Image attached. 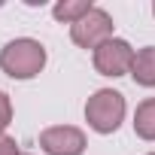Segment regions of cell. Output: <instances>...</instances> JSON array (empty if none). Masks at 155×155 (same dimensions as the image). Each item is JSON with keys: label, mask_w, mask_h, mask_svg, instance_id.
Here are the masks:
<instances>
[{"label": "cell", "mask_w": 155, "mask_h": 155, "mask_svg": "<svg viewBox=\"0 0 155 155\" xmlns=\"http://www.w3.org/2000/svg\"><path fill=\"white\" fill-rule=\"evenodd\" d=\"M43 67H46V46L40 40L18 37L0 49V70L9 79H34L43 73Z\"/></svg>", "instance_id": "6da1fadb"}, {"label": "cell", "mask_w": 155, "mask_h": 155, "mask_svg": "<svg viewBox=\"0 0 155 155\" xmlns=\"http://www.w3.org/2000/svg\"><path fill=\"white\" fill-rule=\"evenodd\" d=\"M125 94L116 88H97L85 104V122L97 134H113L125 122Z\"/></svg>", "instance_id": "7a4b0ae2"}, {"label": "cell", "mask_w": 155, "mask_h": 155, "mask_svg": "<svg viewBox=\"0 0 155 155\" xmlns=\"http://www.w3.org/2000/svg\"><path fill=\"white\" fill-rule=\"evenodd\" d=\"M134 49H131V43L128 40H122V37H110L107 43H101L94 52H91V61H94V70L101 73V76H125V73H131V64H134Z\"/></svg>", "instance_id": "3957f363"}, {"label": "cell", "mask_w": 155, "mask_h": 155, "mask_svg": "<svg viewBox=\"0 0 155 155\" xmlns=\"http://www.w3.org/2000/svg\"><path fill=\"white\" fill-rule=\"evenodd\" d=\"M113 15L107 12V9H101V6H94L85 18H79L76 25H70V40L79 46V49H97L101 43H107L110 37H113Z\"/></svg>", "instance_id": "277c9868"}, {"label": "cell", "mask_w": 155, "mask_h": 155, "mask_svg": "<svg viewBox=\"0 0 155 155\" xmlns=\"http://www.w3.org/2000/svg\"><path fill=\"white\" fill-rule=\"evenodd\" d=\"M85 146V131L76 125H52L40 131V149L46 155H82Z\"/></svg>", "instance_id": "5b68a950"}, {"label": "cell", "mask_w": 155, "mask_h": 155, "mask_svg": "<svg viewBox=\"0 0 155 155\" xmlns=\"http://www.w3.org/2000/svg\"><path fill=\"white\" fill-rule=\"evenodd\" d=\"M131 79L143 88H155V46L137 49L134 64H131Z\"/></svg>", "instance_id": "8992f818"}, {"label": "cell", "mask_w": 155, "mask_h": 155, "mask_svg": "<svg viewBox=\"0 0 155 155\" xmlns=\"http://www.w3.org/2000/svg\"><path fill=\"white\" fill-rule=\"evenodd\" d=\"M134 131L140 140L155 143V97H146L134 110Z\"/></svg>", "instance_id": "52a82bcc"}, {"label": "cell", "mask_w": 155, "mask_h": 155, "mask_svg": "<svg viewBox=\"0 0 155 155\" xmlns=\"http://www.w3.org/2000/svg\"><path fill=\"white\" fill-rule=\"evenodd\" d=\"M94 9L91 0H58V3L52 6V15L64 25H76L79 18H85L88 12Z\"/></svg>", "instance_id": "ba28073f"}, {"label": "cell", "mask_w": 155, "mask_h": 155, "mask_svg": "<svg viewBox=\"0 0 155 155\" xmlns=\"http://www.w3.org/2000/svg\"><path fill=\"white\" fill-rule=\"evenodd\" d=\"M9 122H12V101L6 91H0V134H6Z\"/></svg>", "instance_id": "9c48e42d"}, {"label": "cell", "mask_w": 155, "mask_h": 155, "mask_svg": "<svg viewBox=\"0 0 155 155\" xmlns=\"http://www.w3.org/2000/svg\"><path fill=\"white\" fill-rule=\"evenodd\" d=\"M0 155H21V146L15 143V137L0 134Z\"/></svg>", "instance_id": "30bf717a"}, {"label": "cell", "mask_w": 155, "mask_h": 155, "mask_svg": "<svg viewBox=\"0 0 155 155\" xmlns=\"http://www.w3.org/2000/svg\"><path fill=\"white\" fill-rule=\"evenodd\" d=\"M152 15H155V3H152Z\"/></svg>", "instance_id": "8fae6325"}, {"label": "cell", "mask_w": 155, "mask_h": 155, "mask_svg": "<svg viewBox=\"0 0 155 155\" xmlns=\"http://www.w3.org/2000/svg\"><path fill=\"white\" fill-rule=\"evenodd\" d=\"M149 155H155V152H149Z\"/></svg>", "instance_id": "7c38bea8"}]
</instances>
